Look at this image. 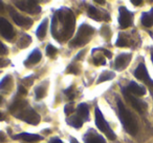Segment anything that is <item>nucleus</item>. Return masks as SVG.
Segmentation results:
<instances>
[{
  "mask_svg": "<svg viewBox=\"0 0 153 143\" xmlns=\"http://www.w3.org/2000/svg\"><path fill=\"white\" fill-rule=\"evenodd\" d=\"M15 139H21L26 142H38V141L42 140V137L36 134H28V133H22L17 136H15Z\"/></svg>",
  "mask_w": 153,
  "mask_h": 143,
  "instance_id": "15",
  "label": "nucleus"
},
{
  "mask_svg": "<svg viewBox=\"0 0 153 143\" xmlns=\"http://www.w3.org/2000/svg\"><path fill=\"white\" fill-rule=\"evenodd\" d=\"M102 52H103V53H104V55L106 56L107 58H109V59H110V58L112 57V53H111V52H109L108 49H102Z\"/></svg>",
  "mask_w": 153,
  "mask_h": 143,
  "instance_id": "35",
  "label": "nucleus"
},
{
  "mask_svg": "<svg viewBox=\"0 0 153 143\" xmlns=\"http://www.w3.org/2000/svg\"><path fill=\"white\" fill-rule=\"evenodd\" d=\"M57 49H56L53 45H51V44H48L47 45V47H46V54H47V56L48 57H53V56L57 54Z\"/></svg>",
  "mask_w": 153,
  "mask_h": 143,
  "instance_id": "28",
  "label": "nucleus"
},
{
  "mask_svg": "<svg viewBox=\"0 0 153 143\" xmlns=\"http://www.w3.org/2000/svg\"><path fill=\"white\" fill-rule=\"evenodd\" d=\"M130 61H131V54H121V55L117 56L114 61L115 68L117 70H125Z\"/></svg>",
  "mask_w": 153,
  "mask_h": 143,
  "instance_id": "12",
  "label": "nucleus"
},
{
  "mask_svg": "<svg viewBox=\"0 0 153 143\" xmlns=\"http://www.w3.org/2000/svg\"><path fill=\"white\" fill-rule=\"evenodd\" d=\"M117 107H119L120 119H121L124 128L128 134H130L131 136H135L136 133H137V124H136L135 119L131 115V113L124 106L122 101H117Z\"/></svg>",
  "mask_w": 153,
  "mask_h": 143,
  "instance_id": "2",
  "label": "nucleus"
},
{
  "mask_svg": "<svg viewBox=\"0 0 153 143\" xmlns=\"http://www.w3.org/2000/svg\"><path fill=\"white\" fill-rule=\"evenodd\" d=\"M96 125L101 132H103L107 136V138L110 139V140H114L117 138L115 134L113 133V130H111V127L108 125V123L106 122V120L103 117L102 112L100 111L99 107L96 109Z\"/></svg>",
  "mask_w": 153,
  "mask_h": 143,
  "instance_id": "5",
  "label": "nucleus"
},
{
  "mask_svg": "<svg viewBox=\"0 0 153 143\" xmlns=\"http://www.w3.org/2000/svg\"><path fill=\"white\" fill-rule=\"evenodd\" d=\"M88 14H89V17L94 18V19H96V20L101 19V16H100V14H99V11L94 7H89V10H88Z\"/></svg>",
  "mask_w": 153,
  "mask_h": 143,
  "instance_id": "25",
  "label": "nucleus"
},
{
  "mask_svg": "<svg viewBox=\"0 0 153 143\" xmlns=\"http://www.w3.org/2000/svg\"><path fill=\"white\" fill-rule=\"evenodd\" d=\"M49 143H63V142H62L61 139H59V138H53V139H51V142H49Z\"/></svg>",
  "mask_w": 153,
  "mask_h": 143,
  "instance_id": "36",
  "label": "nucleus"
},
{
  "mask_svg": "<svg viewBox=\"0 0 153 143\" xmlns=\"http://www.w3.org/2000/svg\"><path fill=\"white\" fill-rule=\"evenodd\" d=\"M15 5L19 10L27 12L30 14H38L41 12V7L38 5L36 1L24 0V1H15Z\"/></svg>",
  "mask_w": 153,
  "mask_h": 143,
  "instance_id": "6",
  "label": "nucleus"
},
{
  "mask_svg": "<svg viewBox=\"0 0 153 143\" xmlns=\"http://www.w3.org/2000/svg\"><path fill=\"white\" fill-rule=\"evenodd\" d=\"M56 18L58 21L61 22L62 31H61V38L64 40H68L72 36L76 26V19L72 14V12L68 9H62L56 13Z\"/></svg>",
  "mask_w": 153,
  "mask_h": 143,
  "instance_id": "1",
  "label": "nucleus"
},
{
  "mask_svg": "<svg viewBox=\"0 0 153 143\" xmlns=\"http://www.w3.org/2000/svg\"><path fill=\"white\" fill-rule=\"evenodd\" d=\"M64 93H65L66 96H67L69 99H74V97H76V92H74V86L68 88L67 90L64 91Z\"/></svg>",
  "mask_w": 153,
  "mask_h": 143,
  "instance_id": "30",
  "label": "nucleus"
},
{
  "mask_svg": "<svg viewBox=\"0 0 153 143\" xmlns=\"http://www.w3.org/2000/svg\"><path fill=\"white\" fill-rule=\"evenodd\" d=\"M123 94L126 97L128 101L131 103V105L138 112V113H143L145 109H147V104L145 102H143L142 100H140L138 98H135L132 94H130L127 91V88H123Z\"/></svg>",
  "mask_w": 153,
  "mask_h": 143,
  "instance_id": "11",
  "label": "nucleus"
},
{
  "mask_svg": "<svg viewBox=\"0 0 153 143\" xmlns=\"http://www.w3.org/2000/svg\"><path fill=\"white\" fill-rule=\"evenodd\" d=\"M1 102H2V97L0 96V103H1Z\"/></svg>",
  "mask_w": 153,
  "mask_h": 143,
  "instance_id": "44",
  "label": "nucleus"
},
{
  "mask_svg": "<svg viewBox=\"0 0 153 143\" xmlns=\"http://www.w3.org/2000/svg\"><path fill=\"white\" fill-rule=\"evenodd\" d=\"M79 72H80V70L76 67L74 64L69 65V66H68V68H67V73H69V74H76V75H78V74H79Z\"/></svg>",
  "mask_w": 153,
  "mask_h": 143,
  "instance_id": "31",
  "label": "nucleus"
},
{
  "mask_svg": "<svg viewBox=\"0 0 153 143\" xmlns=\"http://www.w3.org/2000/svg\"><path fill=\"white\" fill-rule=\"evenodd\" d=\"M47 25H48V20L44 19L41 24L39 25L38 30H37V37L39 39H43L46 35V31H47Z\"/></svg>",
  "mask_w": 153,
  "mask_h": 143,
  "instance_id": "19",
  "label": "nucleus"
},
{
  "mask_svg": "<svg viewBox=\"0 0 153 143\" xmlns=\"http://www.w3.org/2000/svg\"><path fill=\"white\" fill-rule=\"evenodd\" d=\"M74 112V103H68L64 106V113H65L66 116L71 115L72 113Z\"/></svg>",
  "mask_w": 153,
  "mask_h": 143,
  "instance_id": "27",
  "label": "nucleus"
},
{
  "mask_svg": "<svg viewBox=\"0 0 153 143\" xmlns=\"http://www.w3.org/2000/svg\"><path fill=\"white\" fill-rule=\"evenodd\" d=\"M11 80H12L11 76H5V77L1 80V82H0V91H3V92H5V93L9 92L12 86Z\"/></svg>",
  "mask_w": 153,
  "mask_h": 143,
  "instance_id": "20",
  "label": "nucleus"
},
{
  "mask_svg": "<svg viewBox=\"0 0 153 143\" xmlns=\"http://www.w3.org/2000/svg\"><path fill=\"white\" fill-rule=\"evenodd\" d=\"M9 12H10V15H11L12 19L14 20V22H15L17 25L21 26V28H30V26L33 25V20L30 19V18L20 15V14L17 13L12 7H9Z\"/></svg>",
  "mask_w": 153,
  "mask_h": 143,
  "instance_id": "7",
  "label": "nucleus"
},
{
  "mask_svg": "<svg viewBox=\"0 0 153 143\" xmlns=\"http://www.w3.org/2000/svg\"><path fill=\"white\" fill-rule=\"evenodd\" d=\"M10 63L9 60H5V59H2V58H0V67H5L7 66Z\"/></svg>",
  "mask_w": 153,
  "mask_h": 143,
  "instance_id": "34",
  "label": "nucleus"
},
{
  "mask_svg": "<svg viewBox=\"0 0 153 143\" xmlns=\"http://www.w3.org/2000/svg\"><path fill=\"white\" fill-rule=\"evenodd\" d=\"M14 116L26 123L32 124V125H37L40 122V116L38 115V113H36L34 109L28 107L27 105L19 109L17 113L14 114Z\"/></svg>",
  "mask_w": 153,
  "mask_h": 143,
  "instance_id": "4",
  "label": "nucleus"
},
{
  "mask_svg": "<svg viewBox=\"0 0 153 143\" xmlns=\"http://www.w3.org/2000/svg\"><path fill=\"white\" fill-rule=\"evenodd\" d=\"M46 86H47V82H45L44 84H41V85H39L38 88H36L35 93H36V98L38 99V100L42 99L43 97L46 95Z\"/></svg>",
  "mask_w": 153,
  "mask_h": 143,
  "instance_id": "23",
  "label": "nucleus"
},
{
  "mask_svg": "<svg viewBox=\"0 0 153 143\" xmlns=\"http://www.w3.org/2000/svg\"><path fill=\"white\" fill-rule=\"evenodd\" d=\"M67 122L69 125H71L72 127L74 128H80L82 125H83V122L84 120L80 117L79 115H74V116H70L69 118L67 119Z\"/></svg>",
  "mask_w": 153,
  "mask_h": 143,
  "instance_id": "18",
  "label": "nucleus"
},
{
  "mask_svg": "<svg viewBox=\"0 0 153 143\" xmlns=\"http://www.w3.org/2000/svg\"><path fill=\"white\" fill-rule=\"evenodd\" d=\"M120 17H119V23L121 28H127L132 25V19L133 15L131 12L128 11L126 7H120Z\"/></svg>",
  "mask_w": 153,
  "mask_h": 143,
  "instance_id": "9",
  "label": "nucleus"
},
{
  "mask_svg": "<svg viewBox=\"0 0 153 143\" xmlns=\"http://www.w3.org/2000/svg\"><path fill=\"white\" fill-rule=\"evenodd\" d=\"M126 88H127V91L130 93V94L135 95V96H144V95L146 94V90H145V88L138 85V84L134 81L130 82L129 85H128Z\"/></svg>",
  "mask_w": 153,
  "mask_h": 143,
  "instance_id": "14",
  "label": "nucleus"
},
{
  "mask_svg": "<svg viewBox=\"0 0 153 143\" xmlns=\"http://www.w3.org/2000/svg\"><path fill=\"white\" fill-rule=\"evenodd\" d=\"M114 76H115V74L112 73V72H103L102 75L99 77L98 83H102V82H105V81H109V80L113 79Z\"/></svg>",
  "mask_w": 153,
  "mask_h": 143,
  "instance_id": "24",
  "label": "nucleus"
},
{
  "mask_svg": "<svg viewBox=\"0 0 153 143\" xmlns=\"http://www.w3.org/2000/svg\"><path fill=\"white\" fill-rule=\"evenodd\" d=\"M142 24L146 28H151L153 25V9L149 13H144L140 18Z\"/></svg>",
  "mask_w": 153,
  "mask_h": 143,
  "instance_id": "17",
  "label": "nucleus"
},
{
  "mask_svg": "<svg viewBox=\"0 0 153 143\" xmlns=\"http://www.w3.org/2000/svg\"><path fill=\"white\" fill-rule=\"evenodd\" d=\"M30 42H32V37L28 35H23L18 41V46L20 49H26L30 44Z\"/></svg>",
  "mask_w": 153,
  "mask_h": 143,
  "instance_id": "22",
  "label": "nucleus"
},
{
  "mask_svg": "<svg viewBox=\"0 0 153 143\" xmlns=\"http://www.w3.org/2000/svg\"><path fill=\"white\" fill-rule=\"evenodd\" d=\"M3 119H4V117H3L2 113H1V112H0V121H2Z\"/></svg>",
  "mask_w": 153,
  "mask_h": 143,
  "instance_id": "42",
  "label": "nucleus"
},
{
  "mask_svg": "<svg viewBox=\"0 0 153 143\" xmlns=\"http://www.w3.org/2000/svg\"><path fill=\"white\" fill-rule=\"evenodd\" d=\"M18 94L20 95V96H25L26 94H27V91L25 90V88L24 86H22V85H20L19 88H18Z\"/></svg>",
  "mask_w": 153,
  "mask_h": 143,
  "instance_id": "33",
  "label": "nucleus"
},
{
  "mask_svg": "<svg viewBox=\"0 0 153 143\" xmlns=\"http://www.w3.org/2000/svg\"><path fill=\"white\" fill-rule=\"evenodd\" d=\"M71 143H79V141L76 140V139H74V138H71V141H70Z\"/></svg>",
  "mask_w": 153,
  "mask_h": 143,
  "instance_id": "41",
  "label": "nucleus"
},
{
  "mask_svg": "<svg viewBox=\"0 0 153 143\" xmlns=\"http://www.w3.org/2000/svg\"><path fill=\"white\" fill-rule=\"evenodd\" d=\"M0 34L7 40H12L15 36V32L12 24L3 17H0Z\"/></svg>",
  "mask_w": 153,
  "mask_h": 143,
  "instance_id": "10",
  "label": "nucleus"
},
{
  "mask_svg": "<svg viewBox=\"0 0 153 143\" xmlns=\"http://www.w3.org/2000/svg\"><path fill=\"white\" fill-rule=\"evenodd\" d=\"M97 3H100V4H105V1H102V0H96Z\"/></svg>",
  "mask_w": 153,
  "mask_h": 143,
  "instance_id": "40",
  "label": "nucleus"
},
{
  "mask_svg": "<svg viewBox=\"0 0 153 143\" xmlns=\"http://www.w3.org/2000/svg\"><path fill=\"white\" fill-rule=\"evenodd\" d=\"M131 2L133 3L134 5H140V4H142V0H132Z\"/></svg>",
  "mask_w": 153,
  "mask_h": 143,
  "instance_id": "37",
  "label": "nucleus"
},
{
  "mask_svg": "<svg viewBox=\"0 0 153 143\" xmlns=\"http://www.w3.org/2000/svg\"><path fill=\"white\" fill-rule=\"evenodd\" d=\"M94 63L96 64V65H105V64H106V61H105L103 56H94Z\"/></svg>",
  "mask_w": 153,
  "mask_h": 143,
  "instance_id": "29",
  "label": "nucleus"
},
{
  "mask_svg": "<svg viewBox=\"0 0 153 143\" xmlns=\"http://www.w3.org/2000/svg\"><path fill=\"white\" fill-rule=\"evenodd\" d=\"M4 142V135L2 133H0V143Z\"/></svg>",
  "mask_w": 153,
  "mask_h": 143,
  "instance_id": "38",
  "label": "nucleus"
},
{
  "mask_svg": "<svg viewBox=\"0 0 153 143\" xmlns=\"http://www.w3.org/2000/svg\"><path fill=\"white\" fill-rule=\"evenodd\" d=\"M84 141L85 143H106L105 139L102 136L98 135L94 130H89L84 137Z\"/></svg>",
  "mask_w": 153,
  "mask_h": 143,
  "instance_id": "13",
  "label": "nucleus"
},
{
  "mask_svg": "<svg viewBox=\"0 0 153 143\" xmlns=\"http://www.w3.org/2000/svg\"><path fill=\"white\" fill-rule=\"evenodd\" d=\"M78 115L82 118L83 120H87L88 116H89V111H88V106L85 103H81L78 107Z\"/></svg>",
  "mask_w": 153,
  "mask_h": 143,
  "instance_id": "21",
  "label": "nucleus"
},
{
  "mask_svg": "<svg viewBox=\"0 0 153 143\" xmlns=\"http://www.w3.org/2000/svg\"><path fill=\"white\" fill-rule=\"evenodd\" d=\"M151 60H152V62H153V52L151 53Z\"/></svg>",
  "mask_w": 153,
  "mask_h": 143,
  "instance_id": "43",
  "label": "nucleus"
},
{
  "mask_svg": "<svg viewBox=\"0 0 153 143\" xmlns=\"http://www.w3.org/2000/svg\"><path fill=\"white\" fill-rule=\"evenodd\" d=\"M7 49L1 41H0V55H7Z\"/></svg>",
  "mask_w": 153,
  "mask_h": 143,
  "instance_id": "32",
  "label": "nucleus"
},
{
  "mask_svg": "<svg viewBox=\"0 0 153 143\" xmlns=\"http://www.w3.org/2000/svg\"><path fill=\"white\" fill-rule=\"evenodd\" d=\"M115 44H117V46H121V47L127 46V45H128V41H127V39H126L125 37L123 36V35L120 34V36H119V38H117Z\"/></svg>",
  "mask_w": 153,
  "mask_h": 143,
  "instance_id": "26",
  "label": "nucleus"
},
{
  "mask_svg": "<svg viewBox=\"0 0 153 143\" xmlns=\"http://www.w3.org/2000/svg\"><path fill=\"white\" fill-rule=\"evenodd\" d=\"M41 57H42V54L39 49H34L33 53L28 56L27 60L25 61L26 65H30V64H36L38 63L39 61L41 60Z\"/></svg>",
  "mask_w": 153,
  "mask_h": 143,
  "instance_id": "16",
  "label": "nucleus"
},
{
  "mask_svg": "<svg viewBox=\"0 0 153 143\" xmlns=\"http://www.w3.org/2000/svg\"><path fill=\"white\" fill-rule=\"evenodd\" d=\"M94 33V28H91V26L88 25V24H82V25L80 26L78 33H76V37L70 41L69 45L71 47L85 45L86 43L90 40V37L92 36Z\"/></svg>",
  "mask_w": 153,
  "mask_h": 143,
  "instance_id": "3",
  "label": "nucleus"
},
{
  "mask_svg": "<svg viewBox=\"0 0 153 143\" xmlns=\"http://www.w3.org/2000/svg\"><path fill=\"white\" fill-rule=\"evenodd\" d=\"M134 77L142 80V81H144L149 88H153V81H152V79L149 77L148 72H147L146 66H145L144 63H140L137 67L135 68V70H134Z\"/></svg>",
  "mask_w": 153,
  "mask_h": 143,
  "instance_id": "8",
  "label": "nucleus"
},
{
  "mask_svg": "<svg viewBox=\"0 0 153 143\" xmlns=\"http://www.w3.org/2000/svg\"><path fill=\"white\" fill-rule=\"evenodd\" d=\"M3 10H4V5H3V3L0 1V12H3Z\"/></svg>",
  "mask_w": 153,
  "mask_h": 143,
  "instance_id": "39",
  "label": "nucleus"
}]
</instances>
